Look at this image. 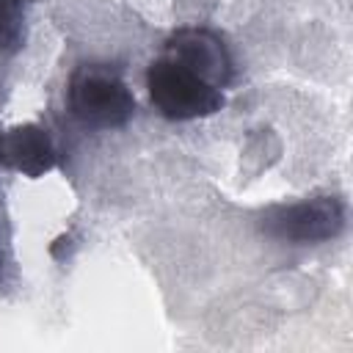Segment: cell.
Here are the masks:
<instances>
[{
  "instance_id": "6da1fadb",
  "label": "cell",
  "mask_w": 353,
  "mask_h": 353,
  "mask_svg": "<svg viewBox=\"0 0 353 353\" xmlns=\"http://www.w3.org/2000/svg\"><path fill=\"white\" fill-rule=\"evenodd\" d=\"M66 102L72 116L94 130H119L135 113V97L127 83L102 63H83L72 72Z\"/></svg>"
},
{
  "instance_id": "7a4b0ae2",
  "label": "cell",
  "mask_w": 353,
  "mask_h": 353,
  "mask_svg": "<svg viewBox=\"0 0 353 353\" xmlns=\"http://www.w3.org/2000/svg\"><path fill=\"white\" fill-rule=\"evenodd\" d=\"M146 88L152 105L174 121H190L212 116L223 108L221 88L201 80L196 72L171 61L168 55L157 58L146 69Z\"/></svg>"
},
{
  "instance_id": "3957f363",
  "label": "cell",
  "mask_w": 353,
  "mask_h": 353,
  "mask_svg": "<svg viewBox=\"0 0 353 353\" xmlns=\"http://www.w3.org/2000/svg\"><path fill=\"white\" fill-rule=\"evenodd\" d=\"M265 232L290 243H320L339 234L345 226V207L334 196H320L287 207H273L265 221Z\"/></svg>"
},
{
  "instance_id": "277c9868",
  "label": "cell",
  "mask_w": 353,
  "mask_h": 353,
  "mask_svg": "<svg viewBox=\"0 0 353 353\" xmlns=\"http://www.w3.org/2000/svg\"><path fill=\"white\" fill-rule=\"evenodd\" d=\"M165 55L215 88H223L232 80V55L223 39L207 28H179L168 36Z\"/></svg>"
},
{
  "instance_id": "5b68a950",
  "label": "cell",
  "mask_w": 353,
  "mask_h": 353,
  "mask_svg": "<svg viewBox=\"0 0 353 353\" xmlns=\"http://www.w3.org/2000/svg\"><path fill=\"white\" fill-rule=\"evenodd\" d=\"M0 163L22 176H41L55 165V146L44 127L17 124L0 132Z\"/></svg>"
},
{
  "instance_id": "8992f818",
  "label": "cell",
  "mask_w": 353,
  "mask_h": 353,
  "mask_svg": "<svg viewBox=\"0 0 353 353\" xmlns=\"http://www.w3.org/2000/svg\"><path fill=\"white\" fill-rule=\"evenodd\" d=\"M22 28V3L0 0V44H14Z\"/></svg>"
}]
</instances>
